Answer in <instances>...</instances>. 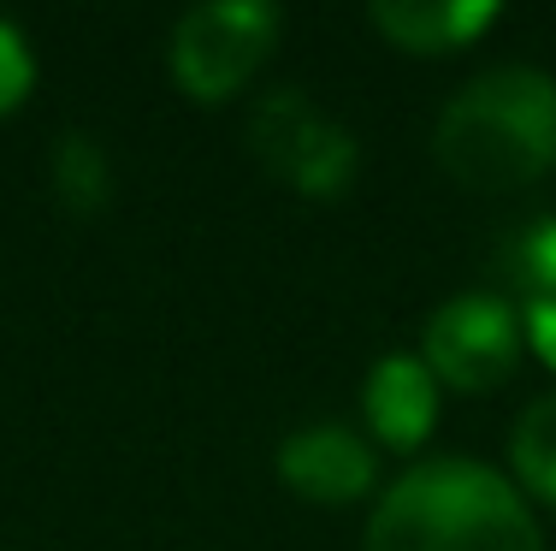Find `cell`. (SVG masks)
Listing matches in <instances>:
<instances>
[{"instance_id":"6da1fadb","label":"cell","mask_w":556,"mask_h":551,"mask_svg":"<svg viewBox=\"0 0 556 551\" xmlns=\"http://www.w3.org/2000/svg\"><path fill=\"white\" fill-rule=\"evenodd\" d=\"M432 154L462 190H527L556 166V77L533 65H497L450 96Z\"/></svg>"},{"instance_id":"7a4b0ae2","label":"cell","mask_w":556,"mask_h":551,"mask_svg":"<svg viewBox=\"0 0 556 551\" xmlns=\"http://www.w3.org/2000/svg\"><path fill=\"white\" fill-rule=\"evenodd\" d=\"M362 551H545V534L497 468L444 456L379 498Z\"/></svg>"},{"instance_id":"3957f363","label":"cell","mask_w":556,"mask_h":551,"mask_svg":"<svg viewBox=\"0 0 556 551\" xmlns=\"http://www.w3.org/2000/svg\"><path fill=\"white\" fill-rule=\"evenodd\" d=\"M278 7L267 0H207V7L184 12L172 30V77L190 101L214 108V101L237 96L261 60L278 42Z\"/></svg>"},{"instance_id":"277c9868","label":"cell","mask_w":556,"mask_h":551,"mask_svg":"<svg viewBox=\"0 0 556 551\" xmlns=\"http://www.w3.org/2000/svg\"><path fill=\"white\" fill-rule=\"evenodd\" d=\"M249 149L273 178L302 190L308 202H338L362 173V149L338 120H326L302 89H273L249 113Z\"/></svg>"},{"instance_id":"5b68a950","label":"cell","mask_w":556,"mask_h":551,"mask_svg":"<svg viewBox=\"0 0 556 551\" xmlns=\"http://www.w3.org/2000/svg\"><path fill=\"white\" fill-rule=\"evenodd\" d=\"M521 362V321L503 297H450L427 321V367L432 379L462 391H492Z\"/></svg>"},{"instance_id":"8992f818","label":"cell","mask_w":556,"mask_h":551,"mask_svg":"<svg viewBox=\"0 0 556 551\" xmlns=\"http://www.w3.org/2000/svg\"><path fill=\"white\" fill-rule=\"evenodd\" d=\"M374 475L379 468L367 439L338 422H314L278 444V480L290 492H302L308 504H350L374 487Z\"/></svg>"},{"instance_id":"52a82bcc","label":"cell","mask_w":556,"mask_h":551,"mask_svg":"<svg viewBox=\"0 0 556 551\" xmlns=\"http://www.w3.org/2000/svg\"><path fill=\"white\" fill-rule=\"evenodd\" d=\"M362 410H367V427L391 451H415V444H427L432 422H439V379H432V367L420 356H386L367 367Z\"/></svg>"},{"instance_id":"ba28073f","label":"cell","mask_w":556,"mask_h":551,"mask_svg":"<svg viewBox=\"0 0 556 551\" xmlns=\"http://www.w3.org/2000/svg\"><path fill=\"white\" fill-rule=\"evenodd\" d=\"M367 18L403 54H456L497 24V0H379Z\"/></svg>"},{"instance_id":"9c48e42d","label":"cell","mask_w":556,"mask_h":551,"mask_svg":"<svg viewBox=\"0 0 556 551\" xmlns=\"http://www.w3.org/2000/svg\"><path fill=\"white\" fill-rule=\"evenodd\" d=\"M48 184H54L65 214L96 220L101 208L113 202V161H108V149H101L96 137H84V130H65V137L54 142V154H48Z\"/></svg>"},{"instance_id":"30bf717a","label":"cell","mask_w":556,"mask_h":551,"mask_svg":"<svg viewBox=\"0 0 556 551\" xmlns=\"http://www.w3.org/2000/svg\"><path fill=\"white\" fill-rule=\"evenodd\" d=\"M509 463H515V480L527 492L556 504V391L521 415V427L509 439Z\"/></svg>"},{"instance_id":"8fae6325","label":"cell","mask_w":556,"mask_h":551,"mask_svg":"<svg viewBox=\"0 0 556 551\" xmlns=\"http://www.w3.org/2000/svg\"><path fill=\"white\" fill-rule=\"evenodd\" d=\"M497 267L527 291V303H556V214L509 231L497 249Z\"/></svg>"},{"instance_id":"7c38bea8","label":"cell","mask_w":556,"mask_h":551,"mask_svg":"<svg viewBox=\"0 0 556 551\" xmlns=\"http://www.w3.org/2000/svg\"><path fill=\"white\" fill-rule=\"evenodd\" d=\"M36 84V60H30V42L0 18V113H12Z\"/></svg>"},{"instance_id":"4fadbf2b","label":"cell","mask_w":556,"mask_h":551,"mask_svg":"<svg viewBox=\"0 0 556 551\" xmlns=\"http://www.w3.org/2000/svg\"><path fill=\"white\" fill-rule=\"evenodd\" d=\"M521 338H533V350L556 367V303H527V314H521Z\"/></svg>"}]
</instances>
